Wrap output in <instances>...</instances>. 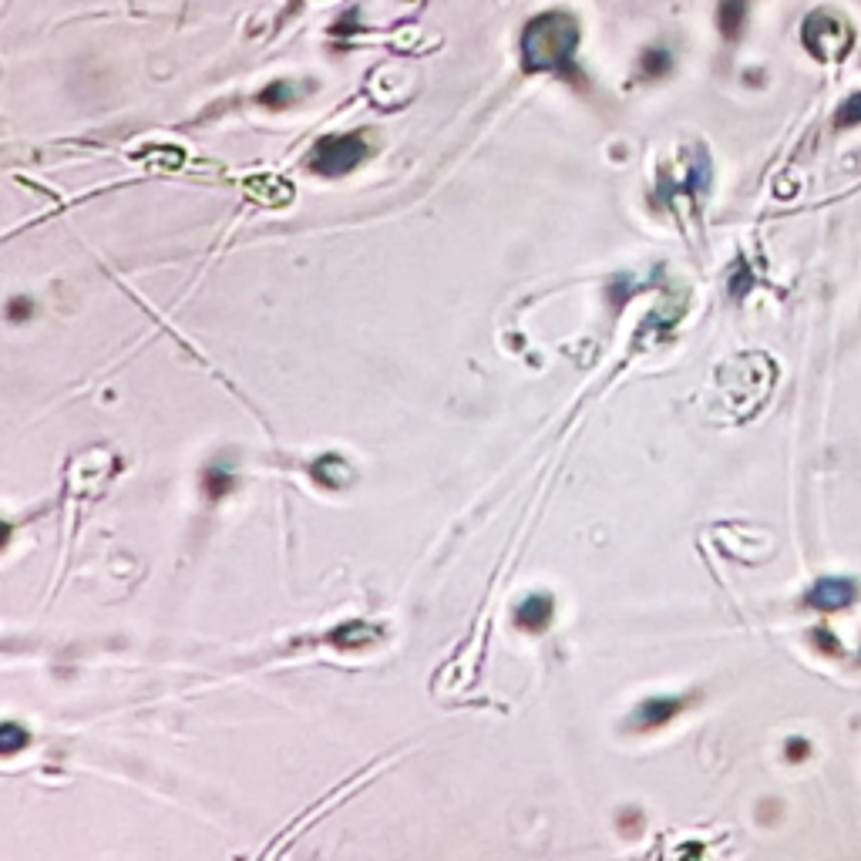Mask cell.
I'll list each match as a JSON object with an SVG mask.
<instances>
[{"label":"cell","mask_w":861,"mask_h":861,"mask_svg":"<svg viewBox=\"0 0 861 861\" xmlns=\"http://www.w3.org/2000/svg\"><path fill=\"white\" fill-rule=\"evenodd\" d=\"M801 41L818 61H841L851 51V44H855V27H851L848 17L825 7V11H814L804 17Z\"/></svg>","instance_id":"2"},{"label":"cell","mask_w":861,"mask_h":861,"mask_svg":"<svg viewBox=\"0 0 861 861\" xmlns=\"http://www.w3.org/2000/svg\"><path fill=\"white\" fill-rule=\"evenodd\" d=\"M579 51V21L569 11H545L522 31V64L539 74H572Z\"/></svg>","instance_id":"1"},{"label":"cell","mask_w":861,"mask_h":861,"mask_svg":"<svg viewBox=\"0 0 861 861\" xmlns=\"http://www.w3.org/2000/svg\"><path fill=\"white\" fill-rule=\"evenodd\" d=\"M855 596H858V586L851 579L828 576V579L814 582L808 589V596H804V603L811 609H818V613H841V609H848L855 603Z\"/></svg>","instance_id":"4"},{"label":"cell","mask_w":861,"mask_h":861,"mask_svg":"<svg viewBox=\"0 0 861 861\" xmlns=\"http://www.w3.org/2000/svg\"><path fill=\"white\" fill-rule=\"evenodd\" d=\"M27 313H31V303H27V300L11 303V320H21V317H27Z\"/></svg>","instance_id":"16"},{"label":"cell","mask_w":861,"mask_h":861,"mask_svg":"<svg viewBox=\"0 0 861 861\" xmlns=\"http://www.w3.org/2000/svg\"><path fill=\"white\" fill-rule=\"evenodd\" d=\"M861 125V91L848 95L835 111V128H855Z\"/></svg>","instance_id":"8"},{"label":"cell","mask_w":861,"mask_h":861,"mask_svg":"<svg viewBox=\"0 0 861 861\" xmlns=\"http://www.w3.org/2000/svg\"><path fill=\"white\" fill-rule=\"evenodd\" d=\"M377 636V629H370L364 623H354V626H344L333 633V643H344V646H367L370 640Z\"/></svg>","instance_id":"9"},{"label":"cell","mask_w":861,"mask_h":861,"mask_svg":"<svg viewBox=\"0 0 861 861\" xmlns=\"http://www.w3.org/2000/svg\"><path fill=\"white\" fill-rule=\"evenodd\" d=\"M209 495H222V492H229V488H233V478H226V475H216V471H209Z\"/></svg>","instance_id":"14"},{"label":"cell","mask_w":861,"mask_h":861,"mask_svg":"<svg viewBox=\"0 0 861 861\" xmlns=\"http://www.w3.org/2000/svg\"><path fill=\"white\" fill-rule=\"evenodd\" d=\"M747 7H751V0H720L717 24H720V34H724L727 41H734V37H740V31H744Z\"/></svg>","instance_id":"7"},{"label":"cell","mask_w":861,"mask_h":861,"mask_svg":"<svg viewBox=\"0 0 861 861\" xmlns=\"http://www.w3.org/2000/svg\"><path fill=\"white\" fill-rule=\"evenodd\" d=\"M552 619V599L549 596H529L522 606L515 609V623L525 629V633H542Z\"/></svg>","instance_id":"5"},{"label":"cell","mask_w":861,"mask_h":861,"mask_svg":"<svg viewBox=\"0 0 861 861\" xmlns=\"http://www.w3.org/2000/svg\"><path fill=\"white\" fill-rule=\"evenodd\" d=\"M293 98H296V91H293L290 81H273V85L266 88L263 95H259V101H263V105H270V108H286Z\"/></svg>","instance_id":"11"},{"label":"cell","mask_w":861,"mask_h":861,"mask_svg":"<svg viewBox=\"0 0 861 861\" xmlns=\"http://www.w3.org/2000/svg\"><path fill=\"white\" fill-rule=\"evenodd\" d=\"M683 710V700L677 697H656V700H646L636 714V724L643 730H653V727H663L666 720H673Z\"/></svg>","instance_id":"6"},{"label":"cell","mask_w":861,"mask_h":861,"mask_svg":"<svg viewBox=\"0 0 861 861\" xmlns=\"http://www.w3.org/2000/svg\"><path fill=\"white\" fill-rule=\"evenodd\" d=\"M17 747H27V734H24V730H17V724H7L4 737H0V751L17 754Z\"/></svg>","instance_id":"12"},{"label":"cell","mask_w":861,"mask_h":861,"mask_svg":"<svg viewBox=\"0 0 861 861\" xmlns=\"http://www.w3.org/2000/svg\"><path fill=\"white\" fill-rule=\"evenodd\" d=\"M814 643H818V650H825V653H838V640L828 633V629H814Z\"/></svg>","instance_id":"15"},{"label":"cell","mask_w":861,"mask_h":861,"mask_svg":"<svg viewBox=\"0 0 861 861\" xmlns=\"http://www.w3.org/2000/svg\"><path fill=\"white\" fill-rule=\"evenodd\" d=\"M784 751H788V761H804V757L811 754V744L808 740H788V747H784Z\"/></svg>","instance_id":"13"},{"label":"cell","mask_w":861,"mask_h":861,"mask_svg":"<svg viewBox=\"0 0 861 861\" xmlns=\"http://www.w3.org/2000/svg\"><path fill=\"white\" fill-rule=\"evenodd\" d=\"M370 145L364 135H327L313 145L310 152V169L317 175H327V179H337V175L354 172L360 162L367 159Z\"/></svg>","instance_id":"3"},{"label":"cell","mask_w":861,"mask_h":861,"mask_svg":"<svg viewBox=\"0 0 861 861\" xmlns=\"http://www.w3.org/2000/svg\"><path fill=\"white\" fill-rule=\"evenodd\" d=\"M670 68H673L670 51L653 48V51H646V54H643V71H646V78H663V74L670 71Z\"/></svg>","instance_id":"10"}]
</instances>
